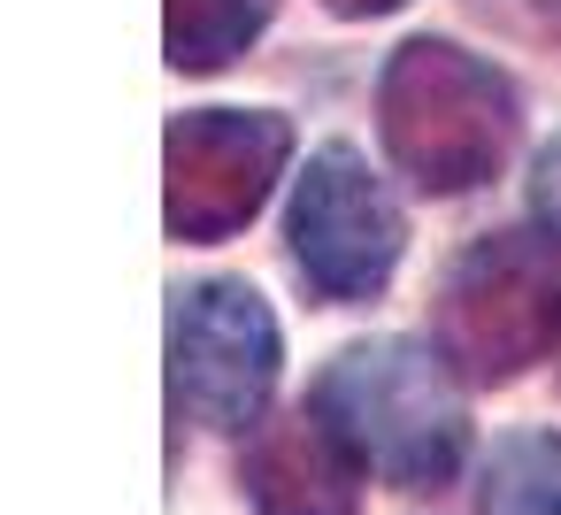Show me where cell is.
I'll return each mask as SVG.
<instances>
[{"label": "cell", "instance_id": "obj_10", "mask_svg": "<svg viewBox=\"0 0 561 515\" xmlns=\"http://www.w3.org/2000/svg\"><path fill=\"white\" fill-rule=\"evenodd\" d=\"M530 216L561 239V139L538 154V170H530Z\"/></svg>", "mask_w": 561, "mask_h": 515}, {"label": "cell", "instance_id": "obj_6", "mask_svg": "<svg viewBox=\"0 0 561 515\" xmlns=\"http://www.w3.org/2000/svg\"><path fill=\"white\" fill-rule=\"evenodd\" d=\"M293 162V124L270 108H185L170 116V239L224 247L262 216Z\"/></svg>", "mask_w": 561, "mask_h": 515}, {"label": "cell", "instance_id": "obj_9", "mask_svg": "<svg viewBox=\"0 0 561 515\" xmlns=\"http://www.w3.org/2000/svg\"><path fill=\"white\" fill-rule=\"evenodd\" d=\"M477 515H561V438L553 431H507L484 454Z\"/></svg>", "mask_w": 561, "mask_h": 515}, {"label": "cell", "instance_id": "obj_8", "mask_svg": "<svg viewBox=\"0 0 561 515\" xmlns=\"http://www.w3.org/2000/svg\"><path fill=\"white\" fill-rule=\"evenodd\" d=\"M277 16V0H170V70L208 78L239 62Z\"/></svg>", "mask_w": 561, "mask_h": 515}, {"label": "cell", "instance_id": "obj_5", "mask_svg": "<svg viewBox=\"0 0 561 515\" xmlns=\"http://www.w3.org/2000/svg\"><path fill=\"white\" fill-rule=\"evenodd\" d=\"M285 369L277 316L254 285L208 277L170 293V400L208 431H254Z\"/></svg>", "mask_w": 561, "mask_h": 515}, {"label": "cell", "instance_id": "obj_2", "mask_svg": "<svg viewBox=\"0 0 561 515\" xmlns=\"http://www.w3.org/2000/svg\"><path fill=\"white\" fill-rule=\"evenodd\" d=\"M377 131H385L392 170L415 193L454 201L507 170L523 101L484 55H469L454 39H408L377 70Z\"/></svg>", "mask_w": 561, "mask_h": 515}, {"label": "cell", "instance_id": "obj_7", "mask_svg": "<svg viewBox=\"0 0 561 515\" xmlns=\"http://www.w3.org/2000/svg\"><path fill=\"white\" fill-rule=\"evenodd\" d=\"M239 484L254 515H362V461L323 423V408H285L247 431Z\"/></svg>", "mask_w": 561, "mask_h": 515}, {"label": "cell", "instance_id": "obj_1", "mask_svg": "<svg viewBox=\"0 0 561 515\" xmlns=\"http://www.w3.org/2000/svg\"><path fill=\"white\" fill-rule=\"evenodd\" d=\"M308 400L354 446V461L392 492H438L469 461L461 369L423 339H362L331 354Z\"/></svg>", "mask_w": 561, "mask_h": 515}, {"label": "cell", "instance_id": "obj_4", "mask_svg": "<svg viewBox=\"0 0 561 515\" xmlns=\"http://www.w3.org/2000/svg\"><path fill=\"white\" fill-rule=\"evenodd\" d=\"M285 239H293V270L308 277V293L323 308H354V300H377L392 285V270L408 254V216L385 193V178L354 147L331 139L293 178Z\"/></svg>", "mask_w": 561, "mask_h": 515}, {"label": "cell", "instance_id": "obj_3", "mask_svg": "<svg viewBox=\"0 0 561 515\" xmlns=\"http://www.w3.org/2000/svg\"><path fill=\"white\" fill-rule=\"evenodd\" d=\"M561 339V247L553 231H484L469 239L431 300V346L461 385H515Z\"/></svg>", "mask_w": 561, "mask_h": 515}, {"label": "cell", "instance_id": "obj_11", "mask_svg": "<svg viewBox=\"0 0 561 515\" xmlns=\"http://www.w3.org/2000/svg\"><path fill=\"white\" fill-rule=\"evenodd\" d=\"M331 16H346V24H369V16H392L400 0H323Z\"/></svg>", "mask_w": 561, "mask_h": 515}]
</instances>
